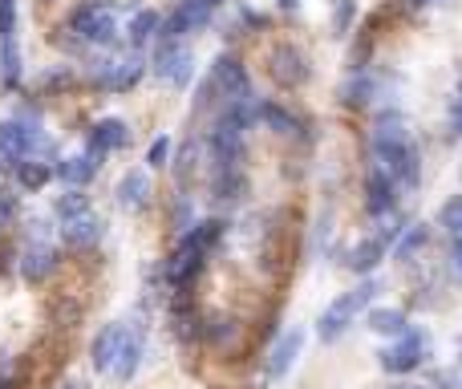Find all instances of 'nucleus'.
<instances>
[{
    "instance_id": "nucleus-1",
    "label": "nucleus",
    "mask_w": 462,
    "mask_h": 389,
    "mask_svg": "<svg viewBox=\"0 0 462 389\" xmlns=\"http://www.w3.org/2000/svg\"><path fill=\"white\" fill-rule=\"evenodd\" d=\"M382 292V284L377 280H361L357 288H349V292H341L333 304H328L325 312H320V320H317V333H320V341H337L341 337V329L349 325L357 312H365L369 304H374V296Z\"/></svg>"
},
{
    "instance_id": "nucleus-2",
    "label": "nucleus",
    "mask_w": 462,
    "mask_h": 389,
    "mask_svg": "<svg viewBox=\"0 0 462 389\" xmlns=\"http://www.w3.org/2000/svg\"><path fill=\"white\" fill-rule=\"evenodd\" d=\"M65 32H73V37L81 41V45H102L110 49L114 41H118V24H114V13L102 5H78L69 13V24H65Z\"/></svg>"
},
{
    "instance_id": "nucleus-3",
    "label": "nucleus",
    "mask_w": 462,
    "mask_h": 389,
    "mask_svg": "<svg viewBox=\"0 0 462 389\" xmlns=\"http://www.w3.org/2000/svg\"><path fill=\"white\" fill-rule=\"evenodd\" d=\"M268 73H272V81H276V86L300 89L304 81L312 78V65H309V57H304L296 45H276L268 53Z\"/></svg>"
},
{
    "instance_id": "nucleus-4",
    "label": "nucleus",
    "mask_w": 462,
    "mask_h": 389,
    "mask_svg": "<svg viewBox=\"0 0 462 389\" xmlns=\"http://www.w3.org/2000/svg\"><path fill=\"white\" fill-rule=\"evenodd\" d=\"M208 159H211V175L216 171H236L244 162V134L231 130L224 118L208 130Z\"/></svg>"
},
{
    "instance_id": "nucleus-5",
    "label": "nucleus",
    "mask_w": 462,
    "mask_h": 389,
    "mask_svg": "<svg viewBox=\"0 0 462 389\" xmlns=\"http://www.w3.org/2000/svg\"><path fill=\"white\" fill-rule=\"evenodd\" d=\"M191 49L179 45V41H159V49H154V78L171 81V86L183 89L187 81H191Z\"/></svg>"
},
{
    "instance_id": "nucleus-6",
    "label": "nucleus",
    "mask_w": 462,
    "mask_h": 389,
    "mask_svg": "<svg viewBox=\"0 0 462 389\" xmlns=\"http://www.w3.org/2000/svg\"><path fill=\"white\" fill-rule=\"evenodd\" d=\"M377 357H382L385 374H410V369H418L426 361V337L418 333V329H406V333L398 337V345L382 349Z\"/></svg>"
},
{
    "instance_id": "nucleus-7",
    "label": "nucleus",
    "mask_w": 462,
    "mask_h": 389,
    "mask_svg": "<svg viewBox=\"0 0 462 389\" xmlns=\"http://www.w3.org/2000/svg\"><path fill=\"white\" fill-rule=\"evenodd\" d=\"M377 167H382L393 183L418 187V179H422V154H418L414 143H402V146H390V151H377Z\"/></svg>"
},
{
    "instance_id": "nucleus-8",
    "label": "nucleus",
    "mask_w": 462,
    "mask_h": 389,
    "mask_svg": "<svg viewBox=\"0 0 462 389\" xmlns=\"http://www.w3.org/2000/svg\"><path fill=\"white\" fill-rule=\"evenodd\" d=\"M37 134H41V126H24L16 118L0 122V171H13L21 159H29Z\"/></svg>"
},
{
    "instance_id": "nucleus-9",
    "label": "nucleus",
    "mask_w": 462,
    "mask_h": 389,
    "mask_svg": "<svg viewBox=\"0 0 462 389\" xmlns=\"http://www.w3.org/2000/svg\"><path fill=\"white\" fill-rule=\"evenodd\" d=\"M211 86L219 89V97L231 102V97H244L247 89H252V78H247V65L239 61L236 53H219L216 61H211Z\"/></svg>"
},
{
    "instance_id": "nucleus-10",
    "label": "nucleus",
    "mask_w": 462,
    "mask_h": 389,
    "mask_svg": "<svg viewBox=\"0 0 462 389\" xmlns=\"http://www.w3.org/2000/svg\"><path fill=\"white\" fill-rule=\"evenodd\" d=\"M208 24H211L208 5H199V0H179L175 13H171L167 21H159V32H162V41H179V37H187V32L208 29Z\"/></svg>"
},
{
    "instance_id": "nucleus-11",
    "label": "nucleus",
    "mask_w": 462,
    "mask_h": 389,
    "mask_svg": "<svg viewBox=\"0 0 462 389\" xmlns=\"http://www.w3.org/2000/svg\"><path fill=\"white\" fill-rule=\"evenodd\" d=\"M126 146H130V126L122 118H102L86 134V154L89 159H97V162H102L106 154H114V151H126Z\"/></svg>"
},
{
    "instance_id": "nucleus-12",
    "label": "nucleus",
    "mask_w": 462,
    "mask_h": 389,
    "mask_svg": "<svg viewBox=\"0 0 462 389\" xmlns=\"http://www.w3.org/2000/svg\"><path fill=\"white\" fill-rule=\"evenodd\" d=\"M53 272H57V247L45 244V239H32L21 255V276L29 280V284H41V280H49Z\"/></svg>"
},
{
    "instance_id": "nucleus-13",
    "label": "nucleus",
    "mask_w": 462,
    "mask_h": 389,
    "mask_svg": "<svg viewBox=\"0 0 462 389\" xmlns=\"http://www.w3.org/2000/svg\"><path fill=\"white\" fill-rule=\"evenodd\" d=\"M143 349H146V333H143V325L126 329V333H122V345H118V357H114V366H110V374L118 377V382H130V377L138 374Z\"/></svg>"
},
{
    "instance_id": "nucleus-14",
    "label": "nucleus",
    "mask_w": 462,
    "mask_h": 389,
    "mask_svg": "<svg viewBox=\"0 0 462 389\" xmlns=\"http://www.w3.org/2000/svg\"><path fill=\"white\" fill-rule=\"evenodd\" d=\"M203 264H208V255L195 252V247H183V244H179L175 255L167 260V280L179 288V292H187V288L195 284V276L203 272Z\"/></svg>"
},
{
    "instance_id": "nucleus-15",
    "label": "nucleus",
    "mask_w": 462,
    "mask_h": 389,
    "mask_svg": "<svg viewBox=\"0 0 462 389\" xmlns=\"http://www.w3.org/2000/svg\"><path fill=\"white\" fill-rule=\"evenodd\" d=\"M365 207L377 219L393 211V179L382 167H369V175H365Z\"/></svg>"
},
{
    "instance_id": "nucleus-16",
    "label": "nucleus",
    "mask_w": 462,
    "mask_h": 389,
    "mask_svg": "<svg viewBox=\"0 0 462 389\" xmlns=\"http://www.w3.org/2000/svg\"><path fill=\"white\" fill-rule=\"evenodd\" d=\"M102 236H106V223L89 211L78 215V219H65V227H61V239L69 247H94Z\"/></svg>"
},
{
    "instance_id": "nucleus-17",
    "label": "nucleus",
    "mask_w": 462,
    "mask_h": 389,
    "mask_svg": "<svg viewBox=\"0 0 462 389\" xmlns=\"http://www.w3.org/2000/svg\"><path fill=\"white\" fill-rule=\"evenodd\" d=\"M97 167H102V162H97V159H89V154H73V159H61V162H57V167H53V175L61 179L65 187H78V191H81V187H89V183H94Z\"/></svg>"
},
{
    "instance_id": "nucleus-18",
    "label": "nucleus",
    "mask_w": 462,
    "mask_h": 389,
    "mask_svg": "<svg viewBox=\"0 0 462 389\" xmlns=\"http://www.w3.org/2000/svg\"><path fill=\"white\" fill-rule=\"evenodd\" d=\"M203 341L211 345V349H236V341H239V320L236 317H227V312H216V317H208L203 320Z\"/></svg>"
},
{
    "instance_id": "nucleus-19",
    "label": "nucleus",
    "mask_w": 462,
    "mask_h": 389,
    "mask_svg": "<svg viewBox=\"0 0 462 389\" xmlns=\"http://www.w3.org/2000/svg\"><path fill=\"white\" fill-rule=\"evenodd\" d=\"M122 333H126V325H106L102 333L94 337V345H89V357H94V369H97V374H110L114 357H118Z\"/></svg>"
},
{
    "instance_id": "nucleus-20",
    "label": "nucleus",
    "mask_w": 462,
    "mask_h": 389,
    "mask_svg": "<svg viewBox=\"0 0 462 389\" xmlns=\"http://www.w3.org/2000/svg\"><path fill=\"white\" fill-rule=\"evenodd\" d=\"M219 118H224L231 130H239V134H244V130H252L255 122H260V97H255L252 89H247L244 97H231Z\"/></svg>"
},
{
    "instance_id": "nucleus-21",
    "label": "nucleus",
    "mask_w": 462,
    "mask_h": 389,
    "mask_svg": "<svg viewBox=\"0 0 462 389\" xmlns=\"http://www.w3.org/2000/svg\"><path fill=\"white\" fill-rule=\"evenodd\" d=\"M118 203L126 207V211H143V207L151 203V175H146V171H126L118 183Z\"/></svg>"
},
{
    "instance_id": "nucleus-22",
    "label": "nucleus",
    "mask_w": 462,
    "mask_h": 389,
    "mask_svg": "<svg viewBox=\"0 0 462 389\" xmlns=\"http://www.w3.org/2000/svg\"><path fill=\"white\" fill-rule=\"evenodd\" d=\"M260 122L272 130V134H280V138H296L300 134V118H296L288 106H280V102H260Z\"/></svg>"
},
{
    "instance_id": "nucleus-23",
    "label": "nucleus",
    "mask_w": 462,
    "mask_h": 389,
    "mask_svg": "<svg viewBox=\"0 0 462 389\" xmlns=\"http://www.w3.org/2000/svg\"><path fill=\"white\" fill-rule=\"evenodd\" d=\"M224 231H227L224 219H203V223H191V227L183 231V239H179V244H183V247H195V252L208 255L211 247L224 239Z\"/></svg>"
},
{
    "instance_id": "nucleus-24",
    "label": "nucleus",
    "mask_w": 462,
    "mask_h": 389,
    "mask_svg": "<svg viewBox=\"0 0 462 389\" xmlns=\"http://www.w3.org/2000/svg\"><path fill=\"white\" fill-rule=\"evenodd\" d=\"M300 345H304V337L296 333V329L280 337L276 349H272V357H268V377H284L288 369L296 366V357H300Z\"/></svg>"
},
{
    "instance_id": "nucleus-25",
    "label": "nucleus",
    "mask_w": 462,
    "mask_h": 389,
    "mask_svg": "<svg viewBox=\"0 0 462 389\" xmlns=\"http://www.w3.org/2000/svg\"><path fill=\"white\" fill-rule=\"evenodd\" d=\"M21 73H24V65H21V45H16V37L0 41V89L13 94V89L21 86Z\"/></svg>"
},
{
    "instance_id": "nucleus-26",
    "label": "nucleus",
    "mask_w": 462,
    "mask_h": 389,
    "mask_svg": "<svg viewBox=\"0 0 462 389\" xmlns=\"http://www.w3.org/2000/svg\"><path fill=\"white\" fill-rule=\"evenodd\" d=\"M13 175H16V187H21V191H41V187L53 179V162L21 159V162L13 167Z\"/></svg>"
},
{
    "instance_id": "nucleus-27",
    "label": "nucleus",
    "mask_w": 462,
    "mask_h": 389,
    "mask_svg": "<svg viewBox=\"0 0 462 389\" xmlns=\"http://www.w3.org/2000/svg\"><path fill=\"white\" fill-rule=\"evenodd\" d=\"M247 191V179H244V171H216V175H211V199H216V203H236L239 195Z\"/></svg>"
},
{
    "instance_id": "nucleus-28",
    "label": "nucleus",
    "mask_w": 462,
    "mask_h": 389,
    "mask_svg": "<svg viewBox=\"0 0 462 389\" xmlns=\"http://www.w3.org/2000/svg\"><path fill=\"white\" fill-rule=\"evenodd\" d=\"M382 252H385V239H361V244L345 255V264H349L353 272H374L377 264H382Z\"/></svg>"
},
{
    "instance_id": "nucleus-29",
    "label": "nucleus",
    "mask_w": 462,
    "mask_h": 389,
    "mask_svg": "<svg viewBox=\"0 0 462 389\" xmlns=\"http://www.w3.org/2000/svg\"><path fill=\"white\" fill-rule=\"evenodd\" d=\"M369 329L382 337H402L410 329V320L402 309H369Z\"/></svg>"
},
{
    "instance_id": "nucleus-30",
    "label": "nucleus",
    "mask_w": 462,
    "mask_h": 389,
    "mask_svg": "<svg viewBox=\"0 0 462 389\" xmlns=\"http://www.w3.org/2000/svg\"><path fill=\"white\" fill-rule=\"evenodd\" d=\"M159 21H162V16L154 13V8H138V13H134V21H130V45H134V49H143L146 41H154V37H159Z\"/></svg>"
},
{
    "instance_id": "nucleus-31",
    "label": "nucleus",
    "mask_w": 462,
    "mask_h": 389,
    "mask_svg": "<svg viewBox=\"0 0 462 389\" xmlns=\"http://www.w3.org/2000/svg\"><path fill=\"white\" fill-rule=\"evenodd\" d=\"M171 320H175V337H179V341H191V337L199 333V312H195V304L187 301V292L175 301V312H171Z\"/></svg>"
},
{
    "instance_id": "nucleus-32",
    "label": "nucleus",
    "mask_w": 462,
    "mask_h": 389,
    "mask_svg": "<svg viewBox=\"0 0 462 389\" xmlns=\"http://www.w3.org/2000/svg\"><path fill=\"white\" fill-rule=\"evenodd\" d=\"M377 97V81L369 78V73H357V78H349L345 81V89H341V102L345 106H369Z\"/></svg>"
},
{
    "instance_id": "nucleus-33",
    "label": "nucleus",
    "mask_w": 462,
    "mask_h": 389,
    "mask_svg": "<svg viewBox=\"0 0 462 389\" xmlns=\"http://www.w3.org/2000/svg\"><path fill=\"white\" fill-rule=\"evenodd\" d=\"M146 65L138 61V57H130V61H114V73H110V94H126V89L138 86V78H143Z\"/></svg>"
},
{
    "instance_id": "nucleus-34",
    "label": "nucleus",
    "mask_w": 462,
    "mask_h": 389,
    "mask_svg": "<svg viewBox=\"0 0 462 389\" xmlns=\"http://www.w3.org/2000/svg\"><path fill=\"white\" fill-rule=\"evenodd\" d=\"M53 211H57V219H78V215L89 211V195L78 191V187H69V191L53 203Z\"/></svg>"
},
{
    "instance_id": "nucleus-35",
    "label": "nucleus",
    "mask_w": 462,
    "mask_h": 389,
    "mask_svg": "<svg viewBox=\"0 0 462 389\" xmlns=\"http://www.w3.org/2000/svg\"><path fill=\"white\" fill-rule=\"evenodd\" d=\"M426 239H430V227H426V223H414V227L398 239V260H414V255L426 247Z\"/></svg>"
},
{
    "instance_id": "nucleus-36",
    "label": "nucleus",
    "mask_w": 462,
    "mask_h": 389,
    "mask_svg": "<svg viewBox=\"0 0 462 389\" xmlns=\"http://www.w3.org/2000/svg\"><path fill=\"white\" fill-rule=\"evenodd\" d=\"M195 162H199V146H195V143H183V146H179V159H175V183H179V187L191 183Z\"/></svg>"
},
{
    "instance_id": "nucleus-37",
    "label": "nucleus",
    "mask_w": 462,
    "mask_h": 389,
    "mask_svg": "<svg viewBox=\"0 0 462 389\" xmlns=\"http://www.w3.org/2000/svg\"><path fill=\"white\" fill-rule=\"evenodd\" d=\"M439 223L450 231V236H462V195H455V199H447V203H442Z\"/></svg>"
},
{
    "instance_id": "nucleus-38",
    "label": "nucleus",
    "mask_w": 462,
    "mask_h": 389,
    "mask_svg": "<svg viewBox=\"0 0 462 389\" xmlns=\"http://www.w3.org/2000/svg\"><path fill=\"white\" fill-rule=\"evenodd\" d=\"M353 21H357V5H353V0H337L333 5V32L337 37H345V32L353 29Z\"/></svg>"
},
{
    "instance_id": "nucleus-39",
    "label": "nucleus",
    "mask_w": 462,
    "mask_h": 389,
    "mask_svg": "<svg viewBox=\"0 0 462 389\" xmlns=\"http://www.w3.org/2000/svg\"><path fill=\"white\" fill-rule=\"evenodd\" d=\"M16 37V0H0V41Z\"/></svg>"
},
{
    "instance_id": "nucleus-40",
    "label": "nucleus",
    "mask_w": 462,
    "mask_h": 389,
    "mask_svg": "<svg viewBox=\"0 0 462 389\" xmlns=\"http://www.w3.org/2000/svg\"><path fill=\"white\" fill-rule=\"evenodd\" d=\"M167 162H171V138L162 134V138H154L151 151H146V167H167Z\"/></svg>"
},
{
    "instance_id": "nucleus-41",
    "label": "nucleus",
    "mask_w": 462,
    "mask_h": 389,
    "mask_svg": "<svg viewBox=\"0 0 462 389\" xmlns=\"http://www.w3.org/2000/svg\"><path fill=\"white\" fill-rule=\"evenodd\" d=\"M216 102H224V97H219V89L211 86V78H203L199 81V94H195V114H203L208 106H216Z\"/></svg>"
},
{
    "instance_id": "nucleus-42",
    "label": "nucleus",
    "mask_w": 462,
    "mask_h": 389,
    "mask_svg": "<svg viewBox=\"0 0 462 389\" xmlns=\"http://www.w3.org/2000/svg\"><path fill=\"white\" fill-rule=\"evenodd\" d=\"M69 81H73L69 69H45L41 73V89H65Z\"/></svg>"
},
{
    "instance_id": "nucleus-43",
    "label": "nucleus",
    "mask_w": 462,
    "mask_h": 389,
    "mask_svg": "<svg viewBox=\"0 0 462 389\" xmlns=\"http://www.w3.org/2000/svg\"><path fill=\"white\" fill-rule=\"evenodd\" d=\"M13 215H16V195L13 191H0V227H5Z\"/></svg>"
},
{
    "instance_id": "nucleus-44",
    "label": "nucleus",
    "mask_w": 462,
    "mask_h": 389,
    "mask_svg": "<svg viewBox=\"0 0 462 389\" xmlns=\"http://www.w3.org/2000/svg\"><path fill=\"white\" fill-rule=\"evenodd\" d=\"M434 385L439 389H462V377L455 374V369H439V374H434Z\"/></svg>"
},
{
    "instance_id": "nucleus-45",
    "label": "nucleus",
    "mask_w": 462,
    "mask_h": 389,
    "mask_svg": "<svg viewBox=\"0 0 462 389\" xmlns=\"http://www.w3.org/2000/svg\"><path fill=\"white\" fill-rule=\"evenodd\" d=\"M450 134L462 138V102H455V110H450Z\"/></svg>"
},
{
    "instance_id": "nucleus-46",
    "label": "nucleus",
    "mask_w": 462,
    "mask_h": 389,
    "mask_svg": "<svg viewBox=\"0 0 462 389\" xmlns=\"http://www.w3.org/2000/svg\"><path fill=\"white\" fill-rule=\"evenodd\" d=\"M455 268L462 272V236H455Z\"/></svg>"
},
{
    "instance_id": "nucleus-47",
    "label": "nucleus",
    "mask_w": 462,
    "mask_h": 389,
    "mask_svg": "<svg viewBox=\"0 0 462 389\" xmlns=\"http://www.w3.org/2000/svg\"><path fill=\"white\" fill-rule=\"evenodd\" d=\"M280 8H284V13H296V5H300V0H276Z\"/></svg>"
},
{
    "instance_id": "nucleus-48",
    "label": "nucleus",
    "mask_w": 462,
    "mask_h": 389,
    "mask_svg": "<svg viewBox=\"0 0 462 389\" xmlns=\"http://www.w3.org/2000/svg\"><path fill=\"white\" fill-rule=\"evenodd\" d=\"M199 5H208V8H211V13H216V8H219V5H224V0H199Z\"/></svg>"
},
{
    "instance_id": "nucleus-49",
    "label": "nucleus",
    "mask_w": 462,
    "mask_h": 389,
    "mask_svg": "<svg viewBox=\"0 0 462 389\" xmlns=\"http://www.w3.org/2000/svg\"><path fill=\"white\" fill-rule=\"evenodd\" d=\"M393 389H422V385H393Z\"/></svg>"
},
{
    "instance_id": "nucleus-50",
    "label": "nucleus",
    "mask_w": 462,
    "mask_h": 389,
    "mask_svg": "<svg viewBox=\"0 0 462 389\" xmlns=\"http://www.w3.org/2000/svg\"><path fill=\"white\" fill-rule=\"evenodd\" d=\"M414 5H434V0H414Z\"/></svg>"
},
{
    "instance_id": "nucleus-51",
    "label": "nucleus",
    "mask_w": 462,
    "mask_h": 389,
    "mask_svg": "<svg viewBox=\"0 0 462 389\" xmlns=\"http://www.w3.org/2000/svg\"><path fill=\"white\" fill-rule=\"evenodd\" d=\"M41 5H57V0H41Z\"/></svg>"
}]
</instances>
